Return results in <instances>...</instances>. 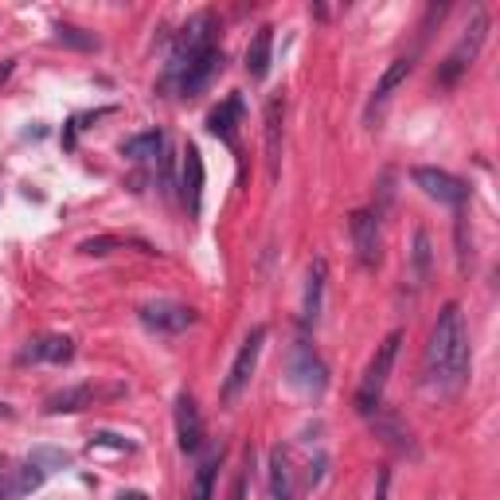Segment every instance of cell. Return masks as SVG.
Masks as SVG:
<instances>
[{
    "label": "cell",
    "instance_id": "15",
    "mask_svg": "<svg viewBox=\"0 0 500 500\" xmlns=\"http://www.w3.org/2000/svg\"><path fill=\"white\" fill-rule=\"evenodd\" d=\"M270 59H274V28L262 24L258 32H254L250 47H247V75L254 83H262V78L270 75Z\"/></svg>",
    "mask_w": 500,
    "mask_h": 500
},
{
    "label": "cell",
    "instance_id": "17",
    "mask_svg": "<svg viewBox=\"0 0 500 500\" xmlns=\"http://www.w3.org/2000/svg\"><path fill=\"white\" fill-rule=\"evenodd\" d=\"M410 67H415V63H410V59H395V63H391V67H387V71H384V75H379V83H376V91H371V114H376V110H384V106H387V98H391V94H395V91H399V86H403V83H407V75H410Z\"/></svg>",
    "mask_w": 500,
    "mask_h": 500
},
{
    "label": "cell",
    "instance_id": "3",
    "mask_svg": "<svg viewBox=\"0 0 500 500\" xmlns=\"http://www.w3.org/2000/svg\"><path fill=\"white\" fill-rule=\"evenodd\" d=\"M485 36H488V16L485 12H477L473 20H469V28H465V36L457 39V47L446 55V63L438 67V86H457V78H462L469 67H473V59L477 52L485 47Z\"/></svg>",
    "mask_w": 500,
    "mask_h": 500
},
{
    "label": "cell",
    "instance_id": "14",
    "mask_svg": "<svg viewBox=\"0 0 500 500\" xmlns=\"http://www.w3.org/2000/svg\"><path fill=\"white\" fill-rule=\"evenodd\" d=\"M282 117H286V102H282V98H270L266 102V169H270V180H278V169H282Z\"/></svg>",
    "mask_w": 500,
    "mask_h": 500
},
{
    "label": "cell",
    "instance_id": "7",
    "mask_svg": "<svg viewBox=\"0 0 500 500\" xmlns=\"http://www.w3.org/2000/svg\"><path fill=\"white\" fill-rule=\"evenodd\" d=\"M223 71V52L219 47H208V52H200L192 59L188 67L180 71V78H176V86H180V98H200L203 91L211 86V78Z\"/></svg>",
    "mask_w": 500,
    "mask_h": 500
},
{
    "label": "cell",
    "instance_id": "5",
    "mask_svg": "<svg viewBox=\"0 0 500 500\" xmlns=\"http://www.w3.org/2000/svg\"><path fill=\"white\" fill-rule=\"evenodd\" d=\"M262 345H266V325H254L250 337L242 340L239 356H234L227 379H223V399H227V403H234V399H239V391L250 384L254 368H258V356H262Z\"/></svg>",
    "mask_w": 500,
    "mask_h": 500
},
{
    "label": "cell",
    "instance_id": "26",
    "mask_svg": "<svg viewBox=\"0 0 500 500\" xmlns=\"http://www.w3.org/2000/svg\"><path fill=\"white\" fill-rule=\"evenodd\" d=\"M32 462H36L39 469H47V465H67V462H71V457H67V454H59V449H36V454H32Z\"/></svg>",
    "mask_w": 500,
    "mask_h": 500
},
{
    "label": "cell",
    "instance_id": "9",
    "mask_svg": "<svg viewBox=\"0 0 500 500\" xmlns=\"http://www.w3.org/2000/svg\"><path fill=\"white\" fill-rule=\"evenodd\" d=\"M415 184L423 188L430 200H438V203H449V208H462V203L469 200V188L457 176H449V172H442V169H415Z\"/></svg>",
    "mask_w": 500,
    "mask_h": 500
},
{
    "label": "cell",
    "instance_id": "2",
    "mask_svg": "<svg viewBox=\"0 0 500 500\" xmlns=\"http://www.w3.org/2000/svg\"><path fill=\"white\" fill-rule=\"evenodd\" d=\"M399 345H403V332H391L384 345H379L376 360L368 364L364 379H360V391H356V410H360V415H376V410H379V399H384L387 376H391V368H395Z\"/></svg>",
    "mask_w": 500,
    "mask_h": 500
},
{
    "label": "cell",
    "instance_id": "31",
    "mask_svg": "<svg viewBox=\"0 0 500 500\" xmlns=\"http://www.w3.org/2000/svg\"><path fill=\"white\" fill-rule=\"evenodd\" d=\"M0 469H4V457H0Z\"/></svg>",
    "mask_w": 500,
    "mask_h": 500
},
{
    "label": "cell",
    "instance_id": "6",
    "mask_svg": "<svg viewBox=\"0 0 500 500\" xmlns=\"http://www.w3.org/2000/svg\"><path fill=\"white\" fill-rule=\"evenodd\" d=\"M290 384L298 391H306V395H321L329 387V368L321 364V356L306 340H298L290 352Z\"/></svg>",
    "mask_w": 500,
    "mask_h": 500
},
{
    "label": "cell",
    "instance_id": "10",
    "mask_svg": "<svg viewBox=\"0 0 500 500\" xmlns=\"http://www.w3.org/2000/svg\"><path fill=\"white\" fill-rule=\"evenodd\" d=\"M141 321L156 332H184L195 325V309L180 306V301H149V306H141Z\"/></svg>",
    "mask_w": 500,
    "mask_h": 500
},
{
    "label": "cell",
    "instance_id": "23",
    "mask_svg": "<svg viewBox=\"0 0 500 500\" xmlns=\"http://www.w3.org/2000/svg\"><path fill=\"white\" fill-rule=\"evenodd\" d=\"M75 356V345L67 337H44L36 348H28V360H47V364H67Z\"/></svg>",
    "mask_w": 500,
    "mask_h": 500
},
{
    "label": "cell",
    "instance_id": "16",
    "mask_svg": "<svg viewBox=\"0 0 500 500\" xmlns=\"http://www.w3.org/2000/svg\"><path fill=\"white\" fill-rule=\"evenodd\" d=\"M239 117H242V98L239 94H231L227 102H219L215 110L208 114V130L215 137H223L227 145H234V125H239Z\"/></svg>",
    "mask_w": 500,
    "mask_h": 500
},
{
    "label": "cell",
    "instance_id": "20",
    "mask_svg": "<svg viewBox=\"0 0 500 500\" xmlns=\"http://www.w3.org/2000/svg\"><path fill=\"white\" fill-rule=\"evenodd\" d=\"M219 462H223V449L211 446L208 454H203L200 469H195V481H192L188 500H211V485H215V469H219Z\"/></svg>",
    "mask_w": 500,
    "mask_h": 500
},
{
    "label": "cell",
    "instance_id": "18",
    "mask_svg": "<svg viewBox=\"0 0 500 500\" xmlns=\"http://www.w3.org/2000/svg\"><path fill=\"white\" fill-rule=\"evenodd\" d=\"M321 298H325V262H313L309 266V286H306V306H301V325H317L321 317Z\"/></svg>",
    "mask_w": 500,
    "mask_h": 500
},
{
    "label": "cell",
    "instance_id": "19",
    "mask_svg": "<svg viewBox=\"0 0 500 500\" xmlns=\"http://www.w3.org/2000/svg\"><path fill=\"white\" fill-rule=\"evenodd\" d=\"M270 500H293V469L286 449H270Z\"/></svg>",
    "mask_w": 500,
    "mask_h": 500
},
{
    "label": "cell",
    "instance_id": "11",
    "mask_svg": "<svg viewBox=\"0 0 500 500\" xmlns=\"http://www.w3.org/2000/svg\"><path fill=\"white\" fill-rule=\"evenodd\" d=\"M176 446H180L184 454H195V449L203 446V418H200V407H195V399L188 391L176 395Z\"/></svg>",
    "mask_w": 500,
    "mask_h": 500
},
{
    "label": "cell",
    "instance_id": "21",
    "mask_svg": "<svg viewBox=\"0 0 500 500\" xmlns=\"http://www.w3.org/2000/svg\"><path fill=\"white\" fill-rule=\"evenodd\" d=\"M164 153V133L161 130H145L130 137V141L122 145V156H130V161H153V156Z\"/></svg>",
    "mask_w": 500,
    "mask_h": 500
},
{
    "label": "cell",
    "instance_id": "12",
    "mask_svg": "<svg viewBox=\"0 0 500 500\" xmlns=\"http://www.w3.org/2000/svg\"><path fill=\"white\" fill-rule=\"evenodd\" d=\"M180 195H184V208L188 215H200L203 208V156L195 145L184 149V169H180Z\"/></svg>",
    "mask_w": 500,
    "mask_h": 500
},
{
    "label": "cell",
    "instance_id": "13",
    "mask_svg": "<svg viewBox=\"0 0 500 500\" xmlns=\"http://www.w3.org/2000/svg\"><path fill=\"white\" fill-rule=\"evenodd\" d=\"M47 481V469H39L36 462H24L16 469H0V500H20L28 493H36Z\"/></svg>",
    "mask_w": 500,
    "mask_h": 500
},
{
    "label": "cell",
    "instance_id": "8",
    "mask_svg": "<svg viewBox=\"0 0 500 500\" xmlns=\"http://www.w3.org/2000/svg\"><path fill=\"white\" fill-rule=\"evenodd\" d=\"M348 231H352V247H356V258L364 270H376L379 266V211H356L348 219Z\"/></svg>",
    "mask_w": 500,
    "mask_h": 500
},
{
    "label": "cell",
    "instance_id": "29",
    "mask_svg": "<svg viewBox=\"0 0 500 500\" xmlns=\"http://www.w3.org/2000/svg\"><path fill=\"white\" fill-rule=\"evenodd\" d=\"M387 488H391V473L384 469V473H379V488H376V500H387Z\"/></svg>",
    "mask_w": 500,
    "mask_h": 500
},
{
    "label": "cell",
    "instance_id": "30",
    "mask_svg": "<svg viewBox=\"0 0 500 500\" xmlns=\"http://www.w3.org/2000/svg\"><path fill=\"white\" fill-rule=\"evenodd\" d=\"M117 500H149V496H145V493H122Z\"/></svg>",
    "mask_w": 500,
    "mask_h": 500
},
{
    "label": "cell",
    "instance_id": "28",
    "mask_svg": "<svg viewBox=\"0 0 500 500\" xmlns=\"http://www.w3.org/2000/svg\"><path fill=\"white\" fill-rule=\"evenodd\" d=\"M231 500H247V473H239V481L231 488Z\"/></svg>",
    "mask_w": 500,
    "mask_h": 500
},
{
    "label": "cell",
    "instance_id": "22",
    "mask_svg": "<svg viewBox=\"0 0 500 500\" xmlns=\"http://www.w3.org/2000/svg\"><path fill=\"white\" fill-rule=\"evenodd\" d=\"M91 399H94V387L78 384V387H67V391H59V395L47 399V410H52V415H75V410L91 407Z\"/></svg>",
    "mask_w": 500,
    "mask_h": 500
},
{
    "label": "cell",
    "instance_id": "24",
    "mask_svg": "<svg viewBox=\"0 0 500 500\" xmlns=\"http://www.w3.org/2000/svg\"><path fill=\"white\" fill-rule=\"evenodd\" d=\"M426 278H430V234L415 231V282L426 286Z\"/></svg>",
    "mask_w": 500,
    "mask_h": 500
},
{
    "label": "cell",
    "instance_id": "27",
    "mask_svg": "<svg viewBox=\"0 0 500 500\" xmlns=\"http://www.w3.org/2000/svg\"><path fill=\"white\" fill-rule=\"evenodd\" d=\"M114 247H117V239H106V234H102V239H86L78 250H83V254H110Z\"/></svg>",
    "mask_w": 500,
    "mask_h": 500
},
{
    "label": "cell",
    "instance_id": "4",
    "mask_svg": "<svg viewBox=\"0 0 500 500\" xmlns=\"http://www.w3.org/2000/svg\"><path fill=\"white\" fill-rule=\"evenodd\" d=\"M215 32H219L215 16L211 12H195L188 24H184V32H180V39H176V47L169 55V78H180V71L192 63L195 55L215 47Z\"/></svg>",
    "mask_w": 500,
    "mask_h": 500
},
{
    "label": "cell",
    "instance_id": "32",
    "mask_svg": "<svg viewBox=\"0 0 500 500\" xmlns=\"http://www.w3.org/2000/svg\"><path fill=\"white\" fill-rule=\"evenodd\" d=\"M0 415H4V407H0Z\"/></svg>",
    "mask_w": 500,
    "mask_h": 500
},
{
    "label": "cell",
    "instance_id": "1",
    "mask_svg": "<svg viewBox=\"0 0 500 500\" xmlns=\"http://www.w3.org/2000/svg\"><path fill=\"white\" fill-rule=\"evenodd\" d=\"M423 371H426V387L434 395H457L469 379V329H465V313L457 301H449L438 313L430 345H426Z\"/></svg>",
    "mask_w": 500,
    "mask_h": 500
},
{
    "label": "cell",
    "instance_id": "25",
    "mask_svg": "<svg viewBox=\"0 0 500 500\" xmlns=\"http://www.w3.org/2000/svg\"><path fill=\"white\" fill-rule=\"evenodd\" d=\"M59 44L86 47V52H91V47H98V39H94V36H83V32H78V28H67V24H59Z\"/></svg>",
    "mask_w": 500,
    "mask_h": 500
}]
</instances>
